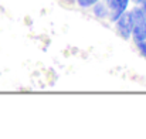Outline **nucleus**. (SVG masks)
<instances>
[{"label":"nucleus","mask_w":146,"mask_h":139,"mask_svg":"<svg viewBox=\"0 0 146 139\" xmlns=\"http://www.w3.org/2000/svg\"><path fill=\"white\" fill-rule=\"evenodd\" d=\"M92 10H94L95 17H98V19H106L109 16V7H108V4H105V3H102L99 0L92 6Z\"/></svg>","instance_id":"nucleus-4"},{"label":"nucleus","mask_w":146,"mask_h":139,"mask_svg":"<svg viewBox=\"0 0 146 139\" xmlns=\"http://www.w3.org/2000/svg\"><path fill=\"white\" fill-rule=\"evenodd\" d=\"M142 10H143V13H145V16H146V0L142 1Z\"/></svg>","instance_id":"nucleus-7"},{"label":"nucleus","mask_w":146,"mask_h":139,"mask_svg":"<svg viewBox=\"0 0 146 139\" xmlns=\"http://www.w3.org/2000/svg\"><path fill=\"white\" fill-rule=\"evenodd\" d=\"M133 1H135V3H142L143 0H133Z\"/></svg>","instance_id":"nucleus-8"},{"label":"nucleus","mask_w":146,"mask_h":139,"mask_svg":"<svg viewBox=\"0 0 146 139\" xmlns=\"http://www.w3.org/2000/svg\"><path fill=\"white\" fill-rule=\"evenodd\" d=\"M64 1H72V0H64Z\"/></svg>","instance_id":"nucleus-9"},{"label":"nucleus","mask_w":146,"mask_h":139,"mask_svg":"<svg viewBox=\"0 0 146 139\" xmlns=\"http://www.w3.org/2000/svg\"><path fill=\"white\" fill-rule=\"evenodd\" d=\"M116 23V29H118V33L121 34L122 39L125 40H129L132 37V23H131V13L129 11H125L121 14V17L115 21Z\"/></svg>","instance_id":"nucleus-2"},{"label":"nucleus","mask_w":146,"mask_h":139,"mask_svg":"<svg viewBox=\"0 0 146 139\" xmlns=\"http://www.w3.org/2000/svg\"><path fill=\"white\" fill-rule=\"evenodd\" d=\"M136 44H138V48H139L141 54H142V55L146 58V40H143V41H139V43H136Z\"/></svg>","instance_id":"nucleus-6"},{"label":"nucleus","mask_w":146,"mask_h":139,"mask_svg":"<svg viewBox=\"0 0 146 139\" xmlns=\"http://www.w3.org/2000/svg\"><path fill=\"white\" fill-rule=\"evenodd\" d=\"M97 1L98 0H77V4H78L80 7H82V9H90V7H92Z\"/></svg>","instance_id":"nucleus-5"},{"label":"nucleus","mask_w":146,"mask_h":139,"mask_svg":"<svg viewBox=\"0 0 146 139\" xmlns=\"http://www.w3.org/2000/svg\"><path fill=\"white\" fill-rule=\"evenodd\" d=\"M129 13H131L133 40L136 43L146 40V16L142 10V7H133Z\"/></svg>","instance_id":"nucleus-1"},{"label":"nucleus","mask_w":146,"mask_h":139,"mask_svg":"<svg viewBox=\"0 0 146 139\" xmlns=\"http://www.w3.org/2000/svg\"><path fill=\"white\" fill-rule=\"evenodd\" d=\"M109 10H111V21H116L122 13L126 11L129 0H105Z\"/></svg>","instance_id":"nucleus-3"}]
</instances>
